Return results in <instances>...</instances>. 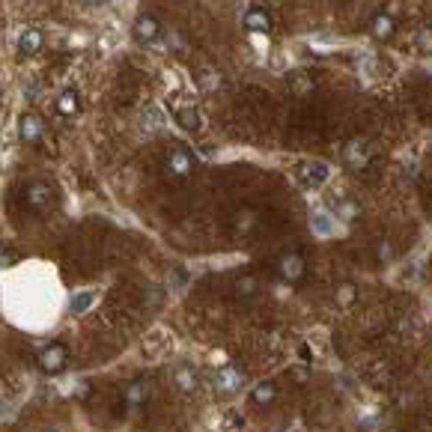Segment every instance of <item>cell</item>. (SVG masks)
Here are the masks:
<instances>
[{"label": "cell", "mask_w": 432, "mask_h": 432, "mask_svg": "<svg viewBox=\"0 0 432 432\" xmlns=\"http://www.w3.org/2000/svg\"><path fill=\"white\" fill-rule=\"evenodd\" d=\"M164 167H167V173L170 176H176V179H182V176H188L191 170H194V158H191V153L188 149H182V146H176L173 153L167 155V162H164Z\"/></svg>", "instance_id": "5"}, {"label": "cell", "mask_w": 432, "mask_h": 432, "mask_svg": "<svg viewBox=\"0 0 432 432\" xmlns=\"http://www.w3.org/2000/svg\"><path fill=\"white\" fill-rule=\"evenodd\" d=\"M337 298H340V304H352V301H355V286L343 284V286H340V293H337Z\"/></svg>", "instance_id": "22"}, {"label": "cell", "mask_w": 432, "mask_h": 432, "mask_svg": "<svg viewBox=\"0 0 432 432\" xmlns=\"http://www.w3.org/2000/svg\"><path fill=\"white\" fill-rule=\"evenodd\" d=\"M45 48V33L39 27H27L21 36H18V51H21L24 57H33Z\"/></svg>", "instance_id": "7"}, {"label": "cell", "mask_w": 432, "mask_h": 432, "mask_svg": "<svg viewBox=\"0 0 432 432\" xmlns=\"http://www.w3.org/2000/svg\"><path fill=\"white\" fill-rule=\"evenodd\" d=\"M275 399H277V385H275V381H259V385H254V390H250V403H254L257 408L275 406Z\"/></svg>", "instance_id": "11"}, {"label": "cell", "mask_w": 432, "mask_h": 432, "mask_svg": "<svg viewBox=\"0 0 432 432\" xmlns=\"http://www.w3.org/2000/svg\"><path fill=\"white\" fill-rule=\"evenodd\" d=\"M162 36V21H158L155 15H140L135 21V39L137 42H155V39Z\"/></svg>", "instance_id": "6"}, {"label": "cell", "mask_w": 432, "mask_h": 432, "mask_svg": "<svg viewBox=\"0 0 432 432\" xmlns=\"http://www.w3.org/2000/svg\"><path fill=\"white\" fill-rule=\"evenodd\" d=\"M394 18H390V15H376L373 18V36L376 39H390V36H394Z\"/></svg>", "instance_id": "15"}, {"label": "cell", "mask_w": 432, "mask_h": 432, "mask_svg": "<svg viewBox=\"0 0 432 432\" xmlns=\"http://www.w3.org/2000/svg\"><path fill=\"white\" fill-rule=\"evenodd\" d=\"M257 293H259L257 277H239V280H236V295H239V298H254Z\"/></svg>", "instance_id": "17"}, {"label": "cell", "mask_w": 432, "mask_h": 432, "mask_svg": "<svg viewBox=\"0 0 432 432\" xmlns=\"http://www.w3.org/2000/svg\"><path fill=\"white\" fill-rule=\"evenodd\" d=\"M176 123L182 126L185 132H200V128H203V116H200L197 107H182L176 114Z\"/></svg>", "instance_id": "14"}, {"label": "cell", "mask_w": 432, "mask_h": 432, "mask_svg": "<svg viewBox=\"0 0 432 432\" xmlns=\"http://www.w3.org/2000/svg\"><path fill=\"white\" fill-rule=\"evenodd\" d=\"M361 215V206L355 203V200H340L337 203V218L340 221H355Z\"/></svg>", "instance_id": "18"}, {"label": "cell", "mask_w": 432, "mask_h": 432, "mask_svg": "<svg viewBox=\"0 0 432 432\" xmlns=\"http://www.w3.org/2000/svg\"><path fill=\"white\" fill-rule=\"evenodd\" d=\"M417 48L424 54H432V27H420L417 30Z\"/></svg>", "instance_id": "21"}, {"label": "cell", "mask_w": 432, "mask_h": 432, "mask_svg": "<svg viewBox=\"0 0 432 432\" xmlns=\"http://www.w3.org/2000/svg\"><path fill=\"white\" fill-rule=\"evenodd\" d=\"M149 394H153V388H149V381L137 379V381H132V385L126 388V394H123V403H126L128 408L135 411V408H140V406H146Z\"/></svg>", "instance_id": "9"}, {"label": "cell", "mask_w": 432, "mask_h": 432, "mask_svg": "<svg viewBox=\"0 0 432 432\" xmlns=\"http://www.w3.org/2000/svg\"><path fill=\"white\" fill-rule=\"evenodd\" d=\"M346 162H349V167H361L367 162V146L358 144V140H355V144H349L346 146Z\"/></svg>", "instance_id": "16"}, {"label": "cell", "mask_w": 432, "mask_h": 432, "mask_svg": "<svg viewBox=\"0 0 432 432\" xmlns=\"http://www.w3.org/2000/svg\"><path fill=\"white\" fill-rule=\"evenodd\" d=\"M245 27L250 30V33H268V30H271V18H268L266 9L254 6V9H248V15H245Z\"/></svg>", "instance_id": "12"}, {"label": "cell", "mask_w": 432, "mask_h": 432, "mask_svg": "<svg viewBox=\"0 0 432 432\" xmlns=\"http://www.w3.org/2000/svg\"><path fill=\"white\" fill-rule=\"evenodd\" d=\"M18 137H21L24 144H30V146L42 144V137H45L42 116H39V114H24L21 119H18Z\"/></svg>", "instance_id": "4"}, {"label": "cell", "mask_w": 432, "mask_h": 432, "mask_svg": "<svg viewBox=\"0 0 432 432\" xmlns=\"http://www.w3.org/2000/svg\"><path fill=\"white\" fill-rule=\"evenodd\" d=\"M24 200L27 209H33V212H48L54 206V188L48 182H30L24 191Z\"/></svg>", "instance_id": "3"}, {"label": "cell", "mask_w": 432, "mask_h": 432, "mask_svg": "<svg viewBox=\"0 0 432 432\" xmlns=\"http://www.w3.org/2000/svg\"><path fill=\"white\" fill-rule=\"evenodd\" d=\"M277 271H280V277L284 280H289V284H295V280H301L304 277V259H301L298 254H286L284 259H280V266H277Z\"/></svg>", "instance_id": "10"}, {"label": "cell", "mask_w": 432, "mask_h": 432, "mask_svg": "<svg viewBox=\"0 0 432 432\" xmlns=\"http://www.w3.org/2000/svg\"><path fill=\"white\" fill-rule=\"evenodd\" d=\"M93 304H96V293H81L72 298V313H87Z\"/></svg>", "instance_id": "19"}, {"label": "cell", "mask_w": 432, "mask_h": 432, "mask_svg": "<svg viewBox=\"0 0 432 432\" xmlns=\"http://www.w3.org/2000/svg\"><path fill=\"white\" fill-rule=\"evenodd\" d=\"M69 367V349L63 343H51L39 352V370L48 376H60Z\"/></svg>", "instance_id": "2"}, {"label": "cell", "mask_w": 432, "mask_h": 432, "mask_svg": "<svg viewBox=\"0 0 432 432\" xmlns=\"http://www.w3.org/2000/svg\"><path fill=\"white\" fill-rule=\"evenodd\" d=\"M48 432H63V429H48Z\"/></svg>", "instance_id": "25"}, {"label": "cell", "mask_w": 432, "mask_h": 432, "mask_svg": "<svg viewBox=\"0 0 432 432\" xmlns=\"http://www.w3.org/2000/svg\"><path fill=\"white\" fill-rule=\"evenodd\" d=\"M313 230H316L319 236H328V233H334V224H331V215H325V212L313 215Z\"/></svg>", "instance_id": "20"}, {"label": "cell", "mask_w": 432, "mask_h": 432, "mask_svg": "<svg viewBox=\"0 0 432 432\" xmlns=\"http://www.w3.org/2000/svg\"><path fill=\"white\" fill-rule=\"evenodd\" d=\"M170 379H173V385L182 390V394H194V390L200 388V376H197V370L191 364H179Z\"/></svg>", "instance_id": "8"}, {"label": "cell", "mask_w": 432, "mask_h": 432, "mask_svg": "<svg viewBox=\"0 0 432 432\" xmlns=\"http://www.w3.org/2000/svg\"><path fill=\"white\" fill-rule=\"evenodd\" d=\"M87 3H89V6H107L110 0H87Z\"/></svg>", "instance_id": "23"}, {"label": "cell", "mask_w": 432, "mask_h": 432, "mask_svg": "<svg viewBox=\"0 0 432 432\" xmlns=\"http://www.w3.org/2000/svg\"><path fill=\"white\" fill-rule=\"evenodd\" d=\"M57 114L60 116H75V114H81V98H78L75 89H63L57 98Z\"/></svg>", "instance_id": "13"}, {"label": "cell", "mask_w": 432, "mask_h": 432, "mask_svg": "<svg viewBox=\"0 0 432 432\" xmlns=\"http://www.w3.org/2000/svg\"><path fill=\"white\" fill-rule=\"evenodd\" d=\"M242 385H245V373L239 367H221L215 373V379H212L215 397H221V399L236 397L239 390H242Z\"/></svg>", "instance_id": "1"}, {"label": "cell", "mask_w": 432, "mask_h": 432, "mask_svg": "<svg viewBox=\"0 0 432 432\" xmlns=\"http://www.w3.org/2000/svg\"><path fill=\"white\" fill-rule=\"evenodd\" d=\"M0 105H3V98H0Z\"/></svg>", "instance_id": "26"}, {"label": "cell", "mask_w": 432, "mask_h": 432, "mask_svg": "<svg viewBox=\"0 0 432 432\" xmlns=\"http://www.w3.org/2000/svg\"><path fill=\"white\" fill-rule=\"evenodd\" d=\"M3 266H6V259H3V257H0V268H3Z\"/></svg>", "instance_id": "24"}]
</instances>
